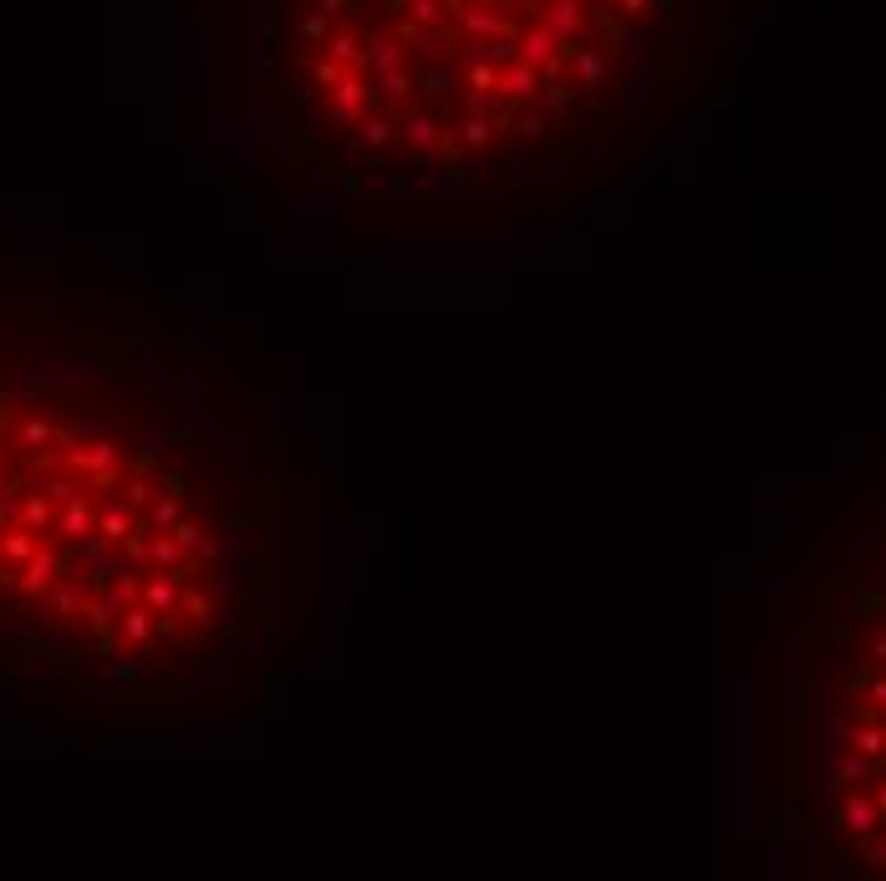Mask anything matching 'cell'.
Listing matches in <instances>:
<instances>
[{"label":"cell","mask_w":886,"mask_h":881,"mask_svg":"<svg viewBox=\"0 0 886 881\" xmlns=\"http://www.w3.org/2000/svg\"><path fill=\"white\" fill-rule=\"evenodd\" d=\"M866 698H871V708L886 713V678H871V683H866Z\"/></svg>","instance_id":"8"},{"label":"cell","mask_w":886,"mask_h":881,"mask_svg":"<svg viewBox=\"0 0 886 881\" xmlns=\"http://www.w3.org/2000/svg\"><path fill=\"white\" fill-rule=\"evenodd\" d=\"M311 77H316L321 87H337V77H342V67H337V62H316V67H311Z\"/></svg>","instance_id":"7"},{"label":"cell","mask_w":886,"mask_h":881,"mask_svg":"<svg viewBox=\"0 0 886 881\" xmlns=\"http://www.w3.org/2000/svg\"><path fill=\"white\" fill-rule=\"evenodd\" d=\"M871 657H876V663H886V632H881V637L871 642Z\"/></svg>","instance_id":"10"},{"label":"cell","mask_w":886,"mask_h":881,"mask_svg":"<svg viewBox=\"0 0 886 881\" xmlns=\"http://www.w3.org/2000/svg\"><path fill=\"white\" fill-rule=\"evenodd\" d=\"M836 825H841L846 836H856V841H861V836H876V831H881L876 800H871V795H861V790L851 785V790H846V800H841V810H836Z\"/></svg>","instance_id":"1"},{"label":"cell","mask_w":886,"mask_h":881,"mask_svg":"<svg viewBox=\"0 0 886 881\" xmlns=\"http://www.w3.org/2000/svg\"><path fill=\"white\" fill-rule=\"evenodd\" d=\"M393 133H398L393 123H387V118H372V113L357 123V138H362V148H387V143H393Z\"/></svg>","instance_id":"5"},{"label":"cell","mask_w":886,"mask_h":881,"mask_svg":"<svg viewBox=\"0 0 886 881\" xmlns=\"http://www.w3.org/2000/svg\"><path fill=\"white\" fill-rule=\"evenodd\" d=\"M871 769H876V759H866V754H856V749L846 754V749L836 744V759H830V785H836V790H851L856 780L871 775Z\"/></svg>","instance_id":"2"},{"label":"cell","mask_w":886,"mask_h":881,"mask_svg":"<svg viewBox=\"0 0 886 881\" xmlns=\"http://www.w3.org/2000/svg\"><path fill=\"white\" fill-rule=\"evenodd\" d=\"M459 143L464 148H489L494 143V123L489 118H464L459 123Z\"/></svg>","instance_id":"6"},{"label":"cell","mask_w":886,"mask_h":881,"mask_svg":"<svg viewBox=\"0 0 886 881\" xmlns=\"http://www.w3.org/2000/svg\"><path fill=\"white\" fill-rule=\"evenodd\" d=\"M398 133H403V143H408V148H418V153H428V148H438V143H443V128H438L433 118H408Z\"/></svg>","instance_id":"4"},{"label":"cell","mask_w":886,"mask_h":881,"mask_svg":"<svg viewBox=\"0 0 886 881\" xmlns=\"http://www.w3.org/2000/svg\"><path fill=\"white\" fill-rule=\"evenodd\" d=\"M179 612H184L189 627H214V591L199 586V581H189V586L179 591Z\"/></svg>","instance_id":"3"},{"label":"cell","mask_w":886,"mask_h":881,"mask_svg":"<svg viewBox=\"0 0 886 881\" xmlns=\"http://www.w3.org/2000/svg\"><path fill=\"white\" fill-rule=\"evenodd\" d=\"M871 800H876V815H881V825H886V780L876 785V795H871Z\"/></svg>","instance_id":"9"}]
</instances>
